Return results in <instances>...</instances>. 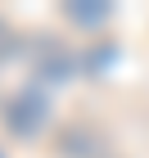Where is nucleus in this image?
<instances>
[{
	"label": "nucleus",
	"mask_w": 149,
	"mask_h": 158,
	"mask_svg": "<svg viewBox=\"0 0 149 158\" xmlns=\"http://www.w3.org/2000/svg\"><path fill=\"white\" fill-rule=\"evenodd\" d=\"M0 122H5V131H9L14 140H36V135L50 127V99H45V90H36V86L14 90V95L5 99V109H0Z\"/></svg>",
	"instance_id": "1"
},
{
	"label": "nucleus",
	"mask_w": 149,
	"mask_h": 158,
	"mask_svg": "<svg viewBox=\"0 0 149 158\" xmlns=\"http://www.w3.org/2000/svg\"><path fill=\"white\" fill-rule=\"evenodd\" d=\"M32 73L41 81H68L72 77V54L59 45V41H36V59H32Z\"/></svg>",
	"instance_id": "2"
},
{
	"label": "nucleus",
	"mask_w": 149,
	"mask_h": 158,
	"mask_svg": "<svg viewBox=\"0 0 149 158\" xmlns=\"http://www.w3.org/2000/svg\"><path fill=\"white\" fill-rule=\"evenodd\" d=\"M63 18L68 23H81V27H99L109 18V5H95V0H68L63 5Z\"/></svg>",
	"instance_id": "3"
},
{
	"label": "nucleus",
	"mask_w": 149,
	"mask_h": 158,
	"mask_svg": "<svg viewBox=\"0 0 149 158\" xmlns=\"http://www.w3.org/2000/svg\"><path fill=\"white\" fill-rule=\"evenodd\" d=\"M14 50H18V36H14V27H9V23H5V18H0V63L9 59Z\"/></svg>",
	"instance_id": "4"
}]
</instances>
